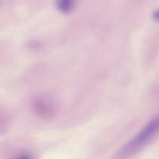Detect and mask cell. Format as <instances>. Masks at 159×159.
I'll return each instance as SVG.
<instances>
[{"mask_svg":"<svg viewBox=\"0 0 159 159\" xmlns=\"http://www.w3.org/2000/svg\"><path fill=\"white\" fill-rule=\"evenodd\" d=\"M159 129V117L155 118L131 140L125 144L117 154V157L124 159L140 151Z\"/></svg>","mask_w":159,"mask_h":159,"instance_id":"1","label":"cell"},{"mask_svg":"<svg viewBox=\"0 0 159 159\" xmlns=\"http://www.w3.org/2000/svg\"><path fill=\"white\" fill-rule=\"evenodd\" d=\"M153 17L156 20L159 21V8L154 12Z\"/></svg>","mask_w":159,"mask_h":159,"instance_id":"2","label":"cell"},{"mask_svg":"<svg viewBox=\"0 0 159 159\" xmlns=\"http://www.w3.org/2000/svg\"><path fill=\"white\" fill-rule=\"evenodd\" d=\"M15 159H32L30 157L27 156H20V157H18Z\"/></svg>","mask_w":159,"mask_h":159,"instance_id":"3","label":"cell"}]
</instances>
